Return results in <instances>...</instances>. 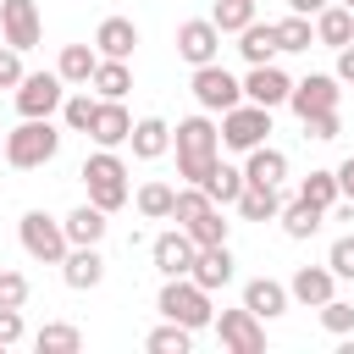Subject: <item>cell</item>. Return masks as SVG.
Instances as JSON below:
<instances>
[{
  "instance_id": "1",
  "label": "cell",
  "mask_w": 354,
  "mask_h": 354,
  "mask_svg": "<svg viewBox=\"0 0 354 354\" xmlns=\"http://www.w3.org/2000/svg\"><path fill=\"white\" fill-rule=\"evenodd\" d=\"M171 149H177V177H183V183H205L210 166L221 160V133H216V122L199 111V116H183V122L171 127Z\"/></svg>"
},
{
  "instance_id": "2",
  "label": "cell",
  "mask_w": 354,
  "mask_h": 354,
  "mask_svg": "<svg viewBox=\"0 0 354 354\" xmlns=\"http://www.w3.org/2000/svg\"><path fill=\"white\" fill-rule=\"evenodd\" d=\"M77 177H83V188H88V205H100L105 216L133 199V188H127V160H122L116 149H94Z\"/></svg>"
},
{
  "instance_id": "3",
  "label": "cell",
  "mask_w": 354,
  "mask_h": 354,
  "mask_svg": "<svg viewBox=\"0 0 354 354\" xmlns=\"http://www.w3.org/2000/svg\"><path fill=\"white\" fill-rule=\"evenodd\" d=\"M55 149H61V133L50 127V116H22V127L6 133V166H17V171L50 166Z\"/></svg>"
},
{
  "instance_id": "4",
  "label": "cell",
  "mask_w": 354,
  "mask_h": 354,
  "mask_svg": "<svg viewBox=\"0 0 354 354\" xmlns=\"http://www.w3.org/2000/svg\"><path fill=\"white\" fill-rule=\"evenodd\" d=\"M155 310H160L166 321L188 326V332H205V326L216 321V310H210V293H205L194 277H166V282H160V299H155Z\"/></svg>"
},
{
  "instance_id": "5",
  "label": "cell",
  "mask_w": 354,
  "mask_h": 354,
  "mask_svg": "<svg viewBox=\"0 0 354 354\" xmlns=\"http://www.w3.org/2000/svg\"><path fill=\"white\" fill-rule=\"evenodd\" d=\"M17 238H22V254L39 260V266H61L66 249H72V243H66V227H61L55 216H44V210H22Z\"/></svg>"
},
{
  "instance_id": "6",
  "label": "cell",
  "mask_w": 354,
  "mask_h": 354,
  "mask_svg": "<svg viewBox=\"0 0 354 354\" xmlns=\"http://www.w3.org/2000/svg\"><path fill=\"white\" fill-rule=\"evenodd\" d=\"M216 133H221L227 149H243V155H249L254 144H266V133H271V111L254 105V100H238L232 111H221V127H216Z\"/></svg>"
},
{
  "instance_id": "7",
  "label": "cell",
  "mask_w": 354,
  "mask_h": 354,
  "mask_svg": "<svg viewBox=\"0 0 354 354\" xmlns=\"http://www.w3.org/2000/svg\"><path fill=\"white\" fill-rule=\"evenodd\" d=\"M194 100H199V111H232L243 100V83L221 61H205V66H194Z\"/></svg>"
},
{
  "instance_id": "8",
  "label": "cell",
  "mask_w": 354,
  "mask_h": 354,
  "mask_svg": "<svg viewBox=\"0 0 354 354\" xmlns=\"http://www.w3.org/2000/svg\"><path fill=\"white\" fill-rule=\"evenodd\" d=\"M210 326H216L221 348H232V354H260V348H266V321H260L254 310H243V304H238V310H221Z\"/></svg>"
},
{
  "instance_id": "9",
  "label": "cell",
  "mask_w": 354,
  "mask_h": 354,
  "mask_svg": "<svg viewBox=\"0 0 354 354\" xmlns=\"http://www.w3.org/2000/svg\"><path fill=\"white\" fill-rule=\"evenodd\" d=\"M61 100H66L61 72H22V83H17V111L22 116H55Z\"/></svg>"
},
{
  "instance_id": "10",
  "label": "cell",
  "mask_w": 354,
  "mask_h": 354,
  "mask_svg": "<svg viewBox=\"0 0 354 354\" xmlns=\"http://www.w3.org/2000/svg\"><path fill=\"white\" fill-rule=\"evenodd\" d=\"M177 55L188 66H205V61H221V28L210 17H188L177 22Z\"/></svg>"
},
{
  "instance_id": "11",
  "label": "cell",
  "mask_w": 354,
  "mask_h": 354,
  "mask_svg": "<svg viewBox=\"0 0 354 354\" xmlns=\"http://www.w3.org/2000/svg\"><path fill=\"white\" fill-rule=\"evenodd\" d=\"M337 100H343V88H337L332 72H310V77H299V83L288 88V105H293L299 122L315 116V111H337Z\"/></svg>"
},
{
  "instance_id": "12",
  "label": "cell",
  "mask_w": 354,
  "mask_h": 354,
  "mask_svg": "<svg viewBox=\"0 0 354 354\" xmlns=\"http://www.w3.org/2000/svg\"><path fill=\"white\" fill-rule=\"evenodd\" d=\"M0 39L11 50H33L44 39V22H39V6L33 0H0Z\"/></svg>"
},
{
  "instance_id": "13",
  "label": "cell",
  "mask_w": 354,
  "mask_h": 354,
  "mask_svg": "<svg viewBox=\"0 0 354 354\" xmlns=\"http://www.w3.org/2000/svg\"><path fill=\"white\" fill-rule=\"evenodd\" d=\"M288 88H293V77H288L277 61H260V66H249V77H243V100H254V105H266V111L288 105Z\"/></svg>"
},
{
  "instance_id": "14",
  "label": "cell",
  "mask_w": 354,
  "mask_h": 354,
  "mask_svg": "<svg viewBox=\"0 0 354 354\" xmlns=\"http://www.w3.org/2000/svg\"><path fill=\"white\" fill-rule=\"evenodd\" d=\"M61 277H66L72 293L100 288V282H105V254H100V243H72L66 260H61Z\"/></svg>"
},
{
  "instance_id": "15",
  "label": "cell",
  "mask_w": 354,
  "mask_h": 354,
  "mask_svg": "<svg viewBox=\"0 0 354 354\" xmlns=\"http://www.w3.org/2000/svg\"><path fill=\"white\" fill-rule=\"evenodd\" d=\"M149 260H155L160 277H188V266H194V238H188L183 227H171V232H160V238L149 243Z\"/></svg>"
},
{
  "instance_id": "16",
  "label": "cell",
  "mask_w": 354,
  "mask_h": 354,
  "mask_svg": "<svg viewBox=\"0 0 354 354\" xmlns=\"http://www.w3.org/2000/svg\"><path fill=\"white\" fill-rule=\"evenodd\" d=\"M232 249L227 243H205V249H194V266H188V277L205 288V293H216V288H227L232 282Z\"/></svg>"
},
{
  "instance_id": "17",
  "label": "cell",
  "mask_w": 354,
  "mask_h": 354,
  "mask_svg": "<svg viewBox=\"0 0 354 354\" xmlns=\"http://www.w3.org/2000/svg\"><path fill=\"white\" fill-rule=\"evenodd\" d=\"M332 293H337L332 266H299V271H293V282H288V299H293V304H304V310H321Z\"/></svg>"
},
{
  "instance_id": "18",
  "label": "cell",
  "mask_w": 354,
  "mask_h": 354,
  "mask_svg": "<svg viewBox=\"0 0 354 354\" xmlns=\"http://www.w3.org/2000/svg\"><path fill=\"white\" fill-rule=\"evenodd\" d=\"M288 282H277V277H249L243 282V310H254L260 321H277V315H288Z\"/></svg>"
},
{
  "instance_id": "19",
  "label": "cell",
  "mask_w": 354,
  "mask_h": 354,
  "mask_svg": "<svg viewBox=\"0 0 354 354\" xmlns=\"http://www.w3.org/2000/svg\"><path fill=\"white\" fill-rule=\"evenodd\" d=\"M127 133H133V116H127V105H122V100H100L88 138H94L100 149H116V144H127Z\"/></svg>"
},
{
  "instance_id": "20",
  "label": "cell",
  "mask_w": 354,
  "mask_h": 354,
  "mask_svg": "<svg viewBox=\"0 0 354 354\" xmlns=\"http://www.w3.org/2000/svg\"><path fill=\"white\" fill-rule=\"evenodd\" d=\"M310 22H315V44H326V50L354 44V11H348V6H337V0H332V6H321Z\"/></svg>"
},
{
  "instance_id": "21",
  "label": "cell",
  "mask_w": 354,
  "mask_h": 354,
  "mask_svg": "<svg viewBox=\"0 0 354 354\" xmlns=\"http://www.w3.org/2000/svg\"><path fill=\"white\" fill-rule=\"evenodd\" d=\"M133 44H138L133 17H105V22L94 28V50H100L105 61H127V55H133Z\"/></svg>"
},
{
  "instance_id": "22",
  "label": "cell",
  "mask_w": 354,
  "mask_h": 354,
  "mask_svg": "<svg viewBox=\"0 0 354 354\" xmlns=\"http://www.w3.org/2000/svg\"><path fill=\"white\" fill-rule=\"evenodd\" d=\"M282 177H288V155L271 149V144H254L249 160H243V183H254V188H282Z\"/></svg>"
},
{
  "instance_id": "23",
  "label": "cell",
  "mask_w": 354,
  "mask_h": 354,
  "mask_svg": "<svg viewBox=\"0 0 354 354\" xmlns=\"http://www.w3.org/2000/svg\"><path fill=\"white\" fill-rule=\"evenodd\" d=\"M94 66H100V50H94V44H61L55 72H61V83H66V88H88Z\"/></svg>"
},
{
  "instance_id": "24",
  "label": "cell",
  "mask_w": 354,
  "mask_h": 354,
  "mask_svg": "<svg viewBox=\"0 0 354 354\" xmlns=\"http://www.w3.org/2000/svg\"><path fill=\"white\" fill-rule=\"evenodd\" d=\"M127 144H133V155H138V160H160V155L171 149V127H166L160 116H138V122H133V133H127Z\"/></svg>"
},
{
  "instance_id": "25",
  "label": "cell",
  "mask_w": 354,
  "mask_h": 354,
  "mask_svg": "<svg viewBox=\"0 0 354 354\" xmlns=\"http://www.w3.org/2000/svg\"><path fill=\"white\" fill-rule=\"evenodd\" d=\"M238 55L249 61V66H260V61H277V22H249V28H238Z\"/></svg>"
},
{
  "instance_id": "26",
  "label": "cell",
  "mask_w": 354,
  "mask_h": 354,
  "mask_svg": "<svg viewBox=\"0 0 354 354\" xmlns=\"http://www.w3.org/2000/svg\"><path fill=\"white\" fill-rule=\"evenodd\" d=\"M277 221H282V232H288V238H315V232H321V221H326V210H321V205H310V199H282Z\"/></svg>"
},
{
  "instance_id": "27",
  "label": "cell",
  "mask_w": 354,
  "mask_h": 354,
  "mask_svg": "<svg viewBox=\"0 0 354 354\" xmlns=\"http://www.w3.org/2000/svg\"><path fill=\"white\" fill-rule=\"evenodd\" d=\"M61 227H66V243H100L105 227H111V216H105L100 205H77V210L61 216Z\"/></svg>"
},
{
  "instance_id": "28",
  "label": "cell",
  "mask_w": 354,
  "mask_h": 354,
  "mask_svg": "<svg viewBox=\"0 0 354 354\" xmlns=\"http://www.w3.org/2000/svg\"><path fill=\"white\" fill-rule=\"evenodd\" d=\"M232 210H238L243 221H277V210H282V188H254V183H243V194L232 199Z\"/></svg>"
},
{
  "instance_id": "29",
  "label": "cell",
  "mask_w": 354,
  "mask_h": 354,
  "mask_svg": "<svg viewBox=\"0 0 354 354\" xmlns=\"http://www.w3.org/2000/svg\"><path fill=\"white\" fill-rule=\"evenodd\" d=\"M88 88H94L100 100H122V94L133 88V66H127V61H105V55H100V66H94Z\"/></svg>"
},
{
  "instance_id": "30",
  "label": "cell",
  "mask_w": 354,
  "mask_h": 354,
  "mask_svg": "<svg viewBox=\"0 0 354 354\" xmlns=\"http://www.w3.org/2000/svg\"><path fill=\"white\" fill-rule=\"evenodd\" d=\"M199 188L210 194V205H221V210H227V205L243 194V166H227V160H216V166H210V177H205Z\"/></svg>"
},
{
  "instance_id": "31",
  "label": "cell",
  "mask_w": 354,
  "mask_h": 354,
  "mask_svg": "<svg viewBox=\"0 0 354 354\" xmlns=\"http://www.w3.org/2000/svg\"><path fill=\"white\" fill-rule=\"evenodd\" d=\"M33 348H39V354H77V348H83V332H77L72 321H44V326L33 332Z\"/></svg>"
},
{
  "instance_id": "32",
  "label": "cell",
  "mask_w": 354,
  "mask_h": 354,
  "mask_svg": "<svg viewBox=\"0 0 354 354\" xmlns=\"http://www.w3.org/2000/svg\"><path fill=\"white\" fill-rule=\"evenodd\" d=\"M94 111H100V94H88V88H72V94L61 100V122H66L72 133H88V127H94Z\"/></svg>"
},
{
  "instance_id": "33",
  "label": "cell",
  "mask_w": 354,
  "mask_h": 354,
  "mask_svg": "<svg viewBox=\"0 0 354 354\" xmlns=\"http://www.w3.org/2000/svg\"><path fill=\"white\" fill-rule=\"evenodd\" d=\"M171 205H177V188H171V183H144V188H138V216L171 221Z\"/></svg>"
},
{
  "instance_id": "34",
  "label": "cell",
  "mask_w": 354,
  "mask_h": 354,
  "mask_svg": "<svg viewBox=\"0 0 354 354\" xmlns=\"http://www.w3.org/2000/svg\"><path fill=\"white\" fill-rule=\"evenodd\" d=\"M227 227H232V221L221 216V205H210V210H205V216H194L183 232L194 238V249H205V243H227Z\"/></svg>"
},
{
  "instance_id": "35",
  "label": "cell",
  "mask_w": 354,
  "mask_h": 354,
  "mask_svg": "<svg viewBox=\"0 0 354 354\" xmlns=\"http://www.w3.org/2000/svg\"><path fill=\"white\" fill-rule=\"evenodd\" d=\"M144 348H149V354H188V348H194V332L177 326V321H160V326L144 337Z\"/></svg>"
},
{
  "instance_id": "36",
  "label": "cell",
  "mask_w": 354,
  "mask_h": 354,
  "mask_svg": "<svg viewBox=\"0 0 354 354\" xmlns=\"http://www.w3.org/2000/svg\"><path fill=\"white\" fill-rule=\"evenodd\" d=\"M310 44H315V22L299 17V11H288L277 22V50H310Z\"/></svg>"
},
{
  "instance_id": "37",
  "label": "cell",
  "mask_w": 354,
  "mask_h": 354,
  "mask_svg": "<svg viewBox=\"0 0 354 354\" xmlns=\"http://www.w3.org/2000/svg\"><path fill=\"white\" fill-rule=\"evenodd\" d=\"M299 199H310V205H321V210H332L343 194H337V171H310L304 183H299Z\"/></svg>"
},
{
  "instance_id": "38",
  "label": "cell",
  "mask_w": 354,
  "mask_h": 354,
  "mask_svg": "<svg viewBox=\"0 0 354 354\" xmlns=\"http://www.w3.org/2000/svg\"><path fill=\"white\" fill-rule=\"evenodd\" d=\"M210 22H216L221 33H238V28L254 22V0H216V6H210Z\"/></svg>"
},
{
  "instance_id": "39",
  "label": "cell",
  "mask_w": 354,
  "mask_h": 354,
  "mask_svg": "<svg viewBox=\"0 0 354 354\" xmlns=\"http://www.w3.org/2000/svg\"><path fill=\"white\" fill-rule=\"evenodd\" d=\"M205 210H210V194H205L199 183H183V188H177V205H171V221H177V227H188V221H194V216H205Z\"/></svg>"
},
{
  "instance_id": "40",
  "label": "cell",
  "mask_w": 354,
  "mask_h": 354,
  "mask_svg": "<svg viewBox=\"0 0 354 354\" xmlns=\"http://www.w3.org/2000/svg\"><path fill=\"white\" fill-rule=\"evenodd\" d=\"M321 326H326V332H332V337H348V332H354V304H348V299H337V293H332V299H326V304H321Z\"/></svg>"
},
{
  "instance_id": "41",
  "label": "cell",
  "mask_w": 354,
  "mask_h": 354,
  "mask_svg": "<svg viewBox=\"0 0 354 354\" xmlns=\"http://www.w3.org/2000/svg\"><path fill=\"white\" fill-rule=\"evenodd\" d=\"M326 266H332V277H337V282H354V232L332 238V249H326Z\"/></svg>"
},
{
  "instance_id": "42",
  "label": "cell",
  "mask_w": 354,
  "mask_h": 354,
  "mask_svg": "<svg viewBox=\"0 0 354 354\" xmlns=\"http://www.w3.org/2000/svg\"><path fill=\"white\" fill-rule=\"evenodd\" d=\"M304 133H310L315 144H332V138L343 133V122H337V111H315V116H304Z\"/></svg>"
},
{
  "instance_id": "43",
  "label": "cell",
  "mask_w": 354,
  "mask_h": 354,
  "mask_svg": "<svg viewBox=\"0 0 354 354\" xmlns=\"http://www.w3.org/2000/svg\"><path fill=\"white\" fill-rule=\"evenodd\" d=\"M0 304H11V310L28 304V277L22 271H0Z\"/></svg>"
},
{
  "instance_id": "44",
  "label": "cell",
  "mask_w": 354,
  "mask_h": 354,
  "mask_svg": "<svg viewBox=\"0 0 354 354\" xmlns=\"http://www.w3.org/2000/svg\"><path fill=\"white\" fill-rule=\"evenodd\" d=\"M22 83V50L0 44V88H17Z\"/></svg>"
},
{
  "instance_id": "45",
  "label": "cell",
  "mask_w": 354,
  "mask_h": 354,
  "mask_svg": "<svg viewBox=\"0 0 354 354\" xmlns=\"http://www.w3.org/2000/svg\"><path fill=\"white\" fill-rule=\"evenodd\" d=\"M11 343H22V310L0 304V348H11Z\"/></svg>"
},
{
  "instance_id": "46",
  "label": "cell",
  "mask_w": 354,
  "mask_h": 354,
  "mask_svg": "<svg viewBox=\"0 0 354 354\" xmlns=\"http://www.w3.org/2000/svg\"><path fill=\"white\" fill-rule=\"evenodd\" d=\"M337 83H354V44H343L337 50V72H332Z\"/></svg>"
},
{
  "instance_id": "47",
  "label": "cell",
  "mask_w": 354,
  "mask_h": 354,
  "mask_svg": "<svg viewBox=\"0 0 354 354\" xmlns=\"http://www.w3.org/2000/svg\"><path fill=\"white\" fill-rule=\"evenodd\" d=\"M337 194H343V199H354V155L337 166Z\"/></svg>"
},
{
  "instance_id": "48",
  "label": "cell",
  "mask_w": 354,
  "mask_h": 354,
  "mask_svg": "<svg viewBox=\"0 0 354 354\" xmlns=\"http://www.w3.org/2000/svg\"><path fill=\"white\" fill-rule=\"evenodd\" d=\"M321 6H332V0H288V11H299V17H315Z\"/></svg>"
},
{
  "instance_id": "49",
  "label": "cell",
  "mask_w": 354,
  "mask_h": 354,
  "mask_svg": "<svg viewBox=\"0 0 354 354\" xmlns=\"http://www.w3.org/2000/svg\"><path fill=\"white\" fill-rule=\"evenodd\" d=\"M0 160H6V138H0Z\"/></svg>"
},
{
  "instance_id": "50",
  "label": "cell",
  "mask_w": 354,
  "mask_h": 354,
  "mask_svg": "<svg viewBox=\"0 0 354 354\" xmlns=\"http://www.w3.org/2000/svg\"><path fill=\"white\" fill-rule=\"evenodd\" d=\"M337 6H348V11H354V0H337Z\"/></svg>"
}]
</instances>
